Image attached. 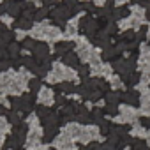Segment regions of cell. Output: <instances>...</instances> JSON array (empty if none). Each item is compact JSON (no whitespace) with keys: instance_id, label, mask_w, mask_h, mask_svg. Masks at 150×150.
I'll list each match as a JSON object with an SVG mask.
<instances>
[{"instance_id":"obj_1","label":"cell","mask_w":150,"mask_h":150,"mask_svg":"<svg viewBox=\"0 0 150 150\" xmlns=\"http://www.w3.org/2000/svg\"><path fill=\"white\" fill-rule=\"evenodd\" d=\"M136 118H138V111L132 106L124 104V106H120V115L115 117V122L117 124H134Z\"/></svg>"},{"instance_id":"obj_2","label":"cell","mask_w":150,"mask_h":150,"mask_svg":"<svg viewBox=\"0 0 150 150\" xmlns=\"http://www.w3.org/2000/svg\"><path fill=\"white\" fill-rule=\"evenodd\" d=\"M42 129L37 127V129H28V134H27V139H25V150H37L41 145V138H42Z\"/></svg>"},{"instance_id":"obj_3","label":"cell","mask_w":150,"mask_h":150,"mask_svg":"<svg viewBox=\"0 0 150 150\" xmlns=\"http://www.w3.org/2000/svg\"><path fill=\"white\" fill-rule=\"evenodd\" d=\"M94 139L104 141V138H101V134H99V127H97V125H85L78 141L83 143V145H87V143H90V141H94Z\"/></svg>"},{"instance_id":"obj_4","label":"cell","mask_w":150,"mask_h":150,"mask_svg":"<svg viewBox=\"0 0 150 150\" xmlns=\"http://www.w3.org/2000/svg\"><path fill=\"white\" fill-rule=\"evenodd\" d=\"M53 146L58 148V150H76V143H74L72 138H69L67 134H58L55 139H53Z\"/></svg>"},{"instance_id":"obj_5","label":"cell","mask_w":150,"mask_h":150,"mask_svg":"<svg viewBox=\"0 0 150 150\" xmlns=\"http://www.w3.org/2000/svg\"><path fill=\"white\" fill-rule=\"evenodd\" d=\"M81 131H83V125H80L78 122H69L65 127H64V134H67L69 138H72L74 141L76 139H80V136H81Z\"/></svg>"},{"instance_id":"obj_6","label":"cell","mask_w":150,"mask_h":150,"mask_svg":"<svg viewBox=\"0 0 150 150\" xmlns=\"http://www.w3.org/2000/svg\"><path fill=\"white\" fill-rule=\"evenodd\" d=\"M39 103L41 104H44V106H48V104H51L53 101H55V96H53V92L50 90V88H41L39 90Z\"/></svg>"},{"instance_id":"obj_7","label":"cell","mask_w":150,"mask_h":150,"mask_svg":"<svg viewBox=\"0 0 150 150\" xmlns=\"http://www.w3.org/2000/svg\"><path fill=\"white\" fill-rule=\"evenodd\" d=\"M34 55H35L37 58H48L50 50H48L46 44H42V42H35V44H34Z\"/></svg>"},{"instance_id":"obj_8","label":"cell","mask_w":150,"mask_h":150,"mask_svg":"<svg viewBox=\"0 0 150 150\" xmlns=\"http://www.w3.org/2000/svg\"><path fill=\"white\" fill-rule=\"evenodd\" d=\"M131 134H132V136H136V138H145V139H146V136H148V131H145V127H143V125H139V124H134V127H132Z\"/></svg>"},{"instance_id":"obj_9","label":"cell","mask_w":150,"mask_h":150,"mask_svg":"<svg viewBox=\"0 0 150 150\" xmlns=\"http://www.w3.org/2000/svg\"><path fill=\"white\" fill-rule=\"evenodd\" d=\"M30 27H32L30 18H18V20L14 21V28H23V30H27V28H30Z\"/></svg>"},{"instance_id":"obj_10","label":"cell","mask_w":150,"mask_h":150,"mask_svg":"<svg viewBox=\"0 0 150 150\" xmlns=\"http://www.w3.org/2000/svg\"><path fill=\"white\" fill-rule=\"evenodd\" d=\"M71 48H72L71 42H58L57 44V53L58 55H67V53H71Z\"/></svg>"},{"instance_id":"obj_11","label":"cell","mask_w":150,"mask_h":150,"mask_svg":"<svg viewBox=\"0 0 150 150\" xmlns=\"http://www.w3.org/2000/svg\"><path fill=\"white\" fill-rule=\"evenodd\" d=\"M20 11H21V6H20L18 2H13V4H9V9H7V14H9V16H13V18H18V14H20Z\"/></svg>"},{"instance_id":"obj_12","label":"cell","mask_w":150,"mask_h":150,"mask_svg":"<svg viewBox=\"0 0 150 150\" xmlns=\"http://www.w3.org/2000/svg\"><path fill=\"white\" fill-rule=\"evenodd\" d=\"M64 64H65V65H76V67H78V57L72 55V53H67V55L64 57Z\"/></svg>"},{"instance_id":"obj_13","label":"cell","mask_w":150,"mask_h":150,"mask_svg":"<svg viewBox=\"0 0 150 150\" xmlns=\"http://www.w3.org/2000/svg\"><path fill=\"white\" fill-rule=\"evenodd\" d=\"M7 132H9V122H7L2 115H0V134H4V136H6Z\"/></svg>"},{"instance_id":"obj_14","label":"cell","mask_w":150,"mask_h":150,"mask_svg":"<svg viewBox=\"0 0 150 150\" xmlns=\"http://www.w3.org/2000/svg\"><path fill=\"white\" fill-rule=\"evenodd\" d=\"M7 51H9V55L14 58V57H18V53H20V46H18L16 42H11L9 48H7Z\"/></svg>"},{"instance_id":"obj_15","label":"cell","mask_w":150,"mask_h":150,"mask_svg":"<svg viewBox=\"0 0 150 150\" xmlns=\"http://www.w3.org/2000/svg\"><path fill=\"white\" fill-rule=\"evenodd\" d=\"M113 14H115V18L118 20V18H125L127 14H129V9L127 7H122V9H115L113 11Z\"/></svg>"},{"instance_id":"obj_16","label":"cell","mask_w":150,"mask_h":150,"mask_svg":"<svg viewBox=\"0 0 150 150\" xmlns=\"http://www.w3.org/2000/svg\"><path fill=\"white\" fill-rule=\"evenodd\" d=\"M46 14H48V9H41V11H37V13L34 14V18H35V20H42Z\"/></svg>"},{"instance_id":"obj_17","label":"cell","mask_w":150,"mask_h":150,"mask_svg":"<svg viewBox=\"0 0 150 150\" xmlns=\"http://www.w3.org/2000/svg\"><path fill=\"white\" fill-rule=\"evenodd\" d=\"M30 88L32 90H41V81L39 80H32L30 81Z\"/></svg>"},{"instance_id":"obj_18","label":"cell","mask_w":150,"mask_h":150,"mask_svg":"<svg viewBox=\"0 0 150 150\" xmlns=\"http://www.w3.org/2000/svg\"><path fill=\"white\" fill-rule=\"evenodd\" d=\"M9 65H11V62L9 60H0V71H6V69H9Z\"/></svg>"},{"instance_id":"obj_19","label":"cell","mask_w":150,"mask_h":150,"mask_svg":"<svg viewBox=\"0 0 150 150\" xmlns=\"http://www.w3.org/2000/svg\"><path fill=\"white\" fill-rule=\"evenodd\" d=\"M111 87H113V88H120V87H122V81H120L118 78H113V80H111Z\"/></svg>"},{"instance_id":"obj_20","label":"cell","mask_w":150,"mask_h":150,"mask_svg":"<svg viewBox=\"0 0 150 150\" xmlns=\"http://www.w3.org/2000/svg\"><path fill=\"white\" fill-rule=\"evenodd\" d=\"M124 39H125V41H131V39H134V32H132V30L125 32V34H124Z\"/></svg>"},{"instance_id":"obj_21","label":"cell","mask_w":150,"mask_h":150,"mask_svg":"<svg viewBox=\"0 0 150 150\" xmlns=\"http://www.w3.org/2000/svg\"><path fill=\"white\" fill-rule=\"evenodd\" d=\"M78 72L81 74V76H85V74L88 72V67H78Z\"/></svg>"},{"instance_id":"obj_22","label":"cell","mask_w":150,"mask_h":150,"mask_svg":"<svg viewBox=\"0 0 150 150\" xmlns=\"http://www.w3.org/2000/svg\"><path fill=\"white\" fill-rule=\"evenodd\" d=\"M34 44H35V42H34L32 39H27V41H25V46H27V48H34Z\"/></svg>"},{"instance_id":"obj_23","label":"cell","mask_w":150,"mask_h":150,"mask_svg":"<svg viewBox=\"0 0 150 150\" xmlns=\"http://www.w3.org/2000/svg\"><path fill=\"white\" fill-rule=\"evenodd\" d=\"M117 99H118V97H117L115 94H110V96H108V101H110V103H117Z\"/></svg>"},{"instance_id":"obj_24","label":"cell","mask_w":150,"mask_h":150,"mask_svg":"<svg viewBox=\"0 0 150 150\" xmlns=\"http://www.w3.org/2000/svg\"><path fill=\"white\" fill-rule=\"evenodd\" d=\"M4 57H6V51H4V48H2V46H0V58L4 60Z\"/></svg>"},{"instance_id":"obj_25","label":"cell","mask_w":150,"mask_h":150,"mask_svg":"<svg viewBox=\"0 0 150 150\" xmlns=\"http://www.w3.org/2000/svg\"><path fill=\"white\" fill-rule=\"evenodd\" d=\"M57 101H58V104H64V103H65V99H64L62 96H60V97H57Z\"/></svg>"},{"instance_id":"obj_26","label":"cell","mask_w":150,"mask_h":150,"mask_svg":"<svg viewBox=\"0 0 150 150\" xmlns=\"http://www.w3.org/2000/svg\"><path fill=\"white\" fill-rule=\"evenodd\" d=\"M4 138H6L4 134H0V148H2V145H4Z\"/></svg>"},{"instance_id":"obj_27","label":"cell","mask_w":150,"mask_h":150,"mask_svg":"<svg viewBox=\"0 0 150 150\" xmlns=\"http://www.w3.org/2000/svg\"><path fill=\"white\" fill-rule=\"evenodd\" d=\"M37 150H51V148H50V146H46V145H42V146H39Z\"/></svg>"},{"instance_id":"obj_28","label":"cell","mask_w":150,"mask_h":150,"mask_svg":"<svg viewBox=\"0 0 150 150\" xmlns=\"http://www.w3.org/2000/svg\"><path fill=\"white\" fill-rule=\"evenodd\" d=\"M42 2H44V4L48 6V4H53V2H55V0H42Z\"/></svg>"},{"instance_id":"obj_29","label":"cell","mask_w":150,"mask_h":150,"mask_svg":"<svg viewBox=\"0 0 150 150\" xmlns=\"http://www.w3.org/2000/svg\"><path fill=\"white\" fill-rule=\"evenodd\" d=\"M146 145L150 146V131H148V136H146Z\"/></svg>"},{"instance_id":"obj_30","label":"cell","mask_w":150,"mask_h":150,"mask_svg":"<svg viewBox=\"0 0 150 150\" xmlns=\"http://www.w3.org/2000/svg\"><path fill=\"white\" fill-rule=\"evenodd\" d=\"M132 2H141L143 4V2H146V0H132Z\"/></svg>"},{"instance_id":"obj_31","label":"cell","mask_w":150,"mask_h":150,"mask_svg":"<svg viewBox=\"0 0 150 150\" xmlns=\"http://www.w3.org/2000/svg\"><path fill=\"white\" fill-rule=\"evenodd\" d=\"M124 150H129V148H124Z\"/></svg>"}]
</instances>
